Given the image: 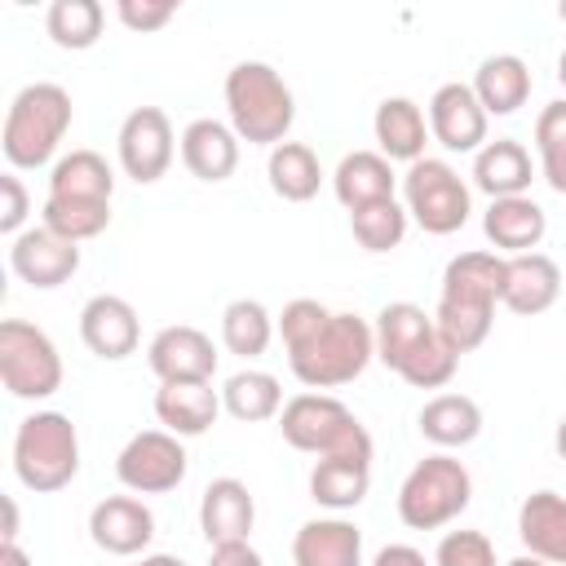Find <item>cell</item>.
<instances>
[{
  "label": "cell",
  "instance_id": "cell-1",
  "mask_svg": "<svg viewBox=\"0 0 566 566\" xmlns=\"http://www.w3.org/2000/svg\"><path fill=\"white\" fill-rule=\"evenodd\" d=\"M287 367L305 389H336L367 371L376 358V327L349 310H327L314 296H296L279 314Z\"/></svg>",
  "mask_w": 566,
  "mask_h": 566
},
{
  "label": "cell",
  "instance_id": "cell-2",
  "mask_svg": "<svg viewBox=\"0 0 566 566\" xmlns=\"http://www.w3.org/2000/svg\"><path fill=\"white\" fill-rule=\"evenodd\" d=\"M500 292H504V256L500 252L473 248V252H460L447 261L433 323L455 354H469L491 336Z\"/></svg>",
  "mask_w": 566,
  "mask_h": 566
},
{
  "label": "cell",
  "instance_id": "cell-3",
  "mask_svg": "<svg viewBox=\"0 0 566 566\" xmlns=\"http://www.w3.org/2000/svg\"><path fill=\"white\" fill-rule=\"evenodd\" d=\"M376 358L394 376H402L411 389H442L460 367V354L447 345L433 314H424L416 301L380 305V314H376Z\"/></svg>",
  "mask_w": 566,
  "mask_h": 566
},
{
  "label": "cell",
  "instance_id": "cell-4",
  "mask_svg": "<svg viewBox=\"0 0 566 566\" xmlns=\"http://www.w3.org/2000/svg\"><path fill=\"white\" fill-rule=\"evenodd\" d=\"M226 111L230 128L248 146H279L296 119V97L270 62H239L226 71Z\"/></svg>",
  "mask_w": 566,
  "mask_h": 566
},
{
  "label": "cell",
  "instance_id": "cell-5",
  "mask_svg": "<svg viewBox=\"0 0 566 566\" xmlns=\"http://www.w3.org/2000/svg\"><path fill=\"white\" fill-rule=\"evenodd\" d=\"M71 93L53 80H35L27 88L13 93L9 102V115H4V133H0V146H4V159L13 168H44V164H57V146L71 128Z\"/></svg>",
  "mask_w": 566,
  "mask_h": 566
},
{
  "label": "cell",
  "instance_id": "cell-6",
  "mask_svg": "<svg viewBox=\"0 0 566 566\" xmlns=\"http://www.w3.org/2000/svg\"><path fill=\"white\" fill-rule=\"evenodd\" d=\"M283 442L305 455H349V460H371V433L367 424L332 394H296L279 411Z\"/></svg>",
  "mask_w": 566,
  "mask_h": 566
},
{
  "label": "cell",
  "instance_id": "cell-7",
  "mask_svg": "<svg viewBox=\"0 0 566 566\" xmlns=\"http://www.w3.org/2000/svg\"><path fill=\"white\" fill-rule=\"evenodd\" d=\"M13 473L27 491L53 495L80 473V433L62 411H31L13 433Z\"/></svg>",
  "mask_w": 566,
  "mask_h": 566
},
{
  "label": "cell",
  "instance_id": "cell-8",
  "mask_svg": "<svg viewBox=\"0 0 566 566\" xmlns=\"http://www.w3.org/2000/svg\"><path fill=\"white\" fill-rule=\"evenodd\" d=\"M473 500V478L451 451H433L411 464L398 486V522L407 531H438L455 522Z\"/></svg>",
  "mask_w": 566,
  "mask_h": 566
},
{
  "label": "cell",
  "instance_id": "cell-9",
  "mask_svg": "<svg viewBox=\"0 0 566 566\" xmlns=\"http://www.w3.org/2000/svg\"><path fill=\"white\" fill-rule=\"evenodd\" d=\"M402 208L424 234H455L473 212V195L447 159L424 155L402 172Z\"/></svg>",
  "mask_w": 566,
  "mask_h": 566
},
{
  "label": "cell",
  "instance_id": "cell-10",
  "mask_svg": "<svg viewBox=\"0 0 566 566\" xmlns=\"http://www.w3.org/2000/svg\"><path fill=\"white\" fill-rule=\"evenodd\" d=\"M0 380L13 398L40 402L62 389V354L53 336L27 318L0 323Z\"/></svg>",
  "mask_w": 566,
  "mask_h": 566
},
{
  "label": "cell",
  "instance_id": "cell-11",
  "mask_svg": "<svg viewBox=\"0 0 566 566\" xmlns=\"http://www.w3.org/2000/svg\"><path fill=\"white\" fill-rule=\"evenodd\" d=\"M186 464L190 460H186V447H181L177 433H168V429H142V433H133L119 447L115 478L133 495H164V491L181 486Z\"/></svg>",
  "mask_w": 566,
  "mask_h": 566
},
{
  "label": "cell",
  "instance_id": "cell-12",
  "mask_svg": "<svg viewBox=\"0 0 566 566\" xmlns=\"http://www.w3.org/2000/svg\"><path fill=\"white\" fill-rule=\"evenodd\" d=\"M115 150H119V168H124V177H133L137 186L159 181V177L168 172L172 155H177L172 119H168L159 106H137V111H128L124 124H119Z\"/></svg>",
  "mask_w": 566,
  "mask_h": 566
},
{
  "label": "cell",
  "instance_id": "cell-13",
  "mask_svg": "<svg viewBox=\"0 0 566 566\" xmlns=\"http://www.w3.org/2000/svg\"><path fill=\"white\" fill-rule=\"evenodd\" d=\"M429 137L451 150V155H478L486 146V111L482 102L473 97L469 84L451 80V84H438L433 97H429Z\"/></svg>",
  "mask_w": 566,
  "mask_h": 566
},
{
  "label": "cell",
  "instance_id": "cell-14",
  "mask_svg": "<svg viewBox=\"0 0 566 566\" xmlns=\"http://www.w3.org/2000/svg\"><path fill=\"white\" fill-rule=\"evenodd\" d=\"M9 270L35 292L62 287L80 270V243L53 234L49 226H31L18 239H9Z\"/></svg>",
  "mask_w": 566,
  "mask_h": 566
},
{
  "label": "cell",
  "instance_id": "cell-15",
  "mask_svg": "<svg viewBox=\"0 0 566 566\" xmlns=\"http://www.w3.org/2000/svg\"><path fill=\"white\" fill-rule=\"evenodd\" d=\"M146 367L159 376V385H177V380H212L217 371V345L208 332L190 327V323H172L159 327L146 345Z\"/></svg>",
  "mask_w": 566,
  "mask_h": 566
},
{
  "label": "cell",
  "instance_id": "cell-16",
  "mask_svg": "<svg viewBox=\"0 0 566 566\" xmlns=\"http://www.w3.org/2000/svg\"><path fill=\"white\" fill-rule=\"evenodd\" d=\"M88 535L111 557H137L155 539V513L137 495H106L88 513Z\"/></svg>",
  "mask_w": 566,
  "mask_h": 566
},
{
  "label": "cell",
  "instance_id": "cell-17",
  "mask_svg": "<svg viewBox=\"0 0 566 566\" xmlns=\"http://www.w3.org/2000/svg\"><path fill=\"white\" fill-rule=\"evenodd\" d=\"M80 340L106 363H119V358L137 354V340H142L137 310L115 292L88 296L84 310H80Z\"/></svg>",
  "mask_w": 566,
  "mask_h": 566
},
{
  "label": "cell",
  "instance_id": "cell-18",
  "mask_svg": "<svg viewBox=\"0 0 566 566\" xmlns=\"http://www.w3.org/2000/svg\"><path fill=\"white\" fill-rule=\"evenodd\" d=\"M562 296V270L553 256L544 252H522V256H504V292L500 305L509 314L535 318L544 310H553Z\"/></svg>",
  "mask_w": 566,
  "mask_h": 566
},
{
  "label": "cell",
  "instance_id": "cell-19",
  "mask_svg": "<svg viewBox=\"0 0 566 566\" xmlns=\"http://www.w3.org/2000/svg\"><path fill=\"white\" fill-rule=\"evenodd\" d=\"M252 522H256V500L239 478H212L203 486V495H199V531H203V539L212 548L248 539Z\"/></svg>",
  "mask_w": 566,
  "mask_h": 566
},
{
  "label": "cell",
  "instance_id": "cell-20",
  "mask_svg": "<svg viewBox=\"0 0 566 566\" xmlns=\"http://www.w3.org/2000/svg\"><path fill=\"white\" fill-rule=\"evenodd\" d=\"M221 411H226L221 407V389H212V380H177V385H159L155 389V416L177 438L208 433Z\"/></svg>",
  "mask_w": 566,
  "mask_h": 566
},
{
  "label": "cell",
  "instance_id": "cell-21",
  "mask_svg": "<svg viewBox=\"0 0 566 566\" xmlns=\"http://www.w3.org/2000/svg\"><path fill=\"white\" fill-rule=\"evenodd\" d=\"M181 146V164L190 177L199 181H226L239 168V133L221 119H190L177 137Z\"/></svg>",
  "mask_w": 566,
  "mask_h": 566
},
{
  "label": "cell",
  "instance_id": "cell-22",
  "mask_svg": "<svg viewBox=\"0 0 566 566\" xmlns=\"http://www.w3.org/2000/svg\"><path fill=\"white\" fill-rule=\"evenodd\" d=\"M482 234L500 256H522L539 248V239L548 234V217L531 195L491 199V208L482 212Z\"/></svg>",
  "mask_w": 566,
  "mask_h": 566
},
{
  "label": "cell",
  "instance_id": "cell-23",
  "mask_svg": "<svg viewBox=\"0 0 566 566\" xmlns=\"http://www.w3.org/2000/svg\"><path fill=\"white\" fill-rule=\"evenodd\" d=\"M292 566H363V531L345 517H310L292 539Z\"/></svg>",
  "mask_w": 566,
  "mask_h": 566
},
{
  "label": "cell",
  "instance_id": "cell-24",
  "mask_svg": "<svg viewBox=\"0 0 566 566\" xmlns=\"http://www.w3.org/2000/svg\"><path fill=\"white\" fill-rule=\"evenodd\" d=\"M517 539L531 557L548 566H566V495L531 491L517 509Z\"/></svg>",
  "mask_w": 566,
  "mask_h": 566
},
{
  "label": "cell",
  "instance_id": "cell-25",
  "mask_svg": "<svg viewBox=\"0 0 566 566\" xmlns=\"http://www.w3.org/2000/svg\"><path fill=\"white\" fill-rule=\"evenodd\" d=\"M371 133L389 164H416V159H424L429 115L411 97H385L371 115Z\"/></svg>",
  "mask_w": 566,
  "mask_h": 566
},
{
  "label": "cell",
  "instance_id": "cell-26",
  "mask_svg": "<svg viewBox=\"0 0 566 566\" xmlns=\"http://www.w3.org/2000/svg\"><path fill=\"white\" fill-rule=\"evenodd\" d=\"M535 181V159L522 142L513 137H495L473 155V186L491 199H513L526 195Z\"/></svg>",
  "mask_w": 566,
  "mask_h": 566
},
{
  "label": "cell",
  "instance_id": "cell-27",
  "mask_svg": "<svg viewBox=\"0 0 566 566\" xmlns=\"http://www.w3.org/2000/svg\"><path fill=\"white\" fill-rule=\"evenodd\" d=\"M416 424H420V438L433 442L438 451H460V447L478 442V433H482V407L469 394H433L420 407Z\"/></svg>",
  "mask_w": 566,
  "mask_h": 566
},
{
  "label": "cell",
  "instance_id": "cell-28",
  "mask_svg": "<svg viewBox=\"0 0 566 566\" xmlns=\"http://www.w3.org/2000/svg\"><path fill=\"white\" fill-rule=\"evenodd\" d=\"M473 97L482 102L486 115H513L531 97V66L517 53H491L473 71Z\"/></svg>",
  "mask_w": 566,
  "mask_h": 566
},
{
  "label": "cell",
  "instance_id": "cell-29",
  "mask_svg": "<svg viewBox=\"0 0 566 566\" xmlns=\"http://www.w3.org/2000/svg\"><path fill=\"white\" fill-rule=\"evenodd\" d=\"M394 186H398L394 164L380 150H349L332 172V190L349 212L376 199H394Z\"/></svg>",
  "mask_w": 566,
  "mask_h": 566
},
{
  "label": "cell",
  "instance_id": "cell-30",
  "mask_svg": "<svg viewBox=\"0 0 566 566\" xmlns=\"http://www.w3.org/2000/svg\"><path fill=\"white\" fill-rule=\"evenodd\" d=\"M371 486V460H349V455H318L310 469V495L314 504L345 513L367 500Z\"/></svg>",
  "mask_w": 566,
  "mask_h": 566
},
{
  "label": "cell",
  "instance_id": "cell-31",
  "mask_svg": "<svg viewBox=\"0 0 566 566\" xmlns=\"http://www.w3.org/2000/svg\"><path fill=\"white\" fill-rule=\"evenodd\" d=\"M49 195L53 199H88V203H111L115 195V172L97 150H71L49 168Z\"/></svg>",
  "mask_w": 566,
  "mask_h": 566
},
{
  "label": "cell",
  "instance_id": "cell-32",
  "mask_svg": "<svg viewBox=\"0 0 566 566\" xmlns=\"http://www.w3.org/2000/svg\"><path fill=\"white\" fill-rule=\"evenodd\" d=\"M265 177L283 203H310L323 186V164L305 142H279L265 159Z\"/></svg>",
  "mask_w": 566,
  "mask_h": 566
},
{
  "label": "cell",
  "instance_id": "cell-33",
  "mask_svg": "<svg viewBox=\"0 0 566 566\" xmlns=\"http://www.w3.org/2000/svg\"><path fill=\"white\" fill-rule=\"evenodd\" d=\"M221 407L243 420V424H261V420H274L283 411V389H279V376L261 371V367H243L234 376H226L221 385Z\"/></svg>",
  "mask_w": 566,
  "mask_h": 566
},
{
  "label": "cell",
  "instance_id": "cell-34",
  "mask_svg": "<svg viewBox=\"0 0 566 566\" xmlns=\"http://www.w3.org/2000/svg\"><path fill=\"white\" fill-rule=\"evenodd\" d=\"M274 318L256 296H239L221 310V345L239 358H261L274 340Z\"/></svg>",
  "mask_w": 566,
  "mask_h": 566
},
{
  "label": "cell",
  "instance_id": "cell-35",
  "mask_svg": "<svg viewBox=\"0 0 566 566\" xmlns=\"http://www.w3.org/2000/svg\"><path fill=\"white\" fill-rule=\"evenodd\" d=\"M102 22H106V9L97 0H53L49 13H44V31L57 49H93L102 40Z\"/></svg>",
  "mask_w": 566,
  "mask_h": 566
},
{
  "label": "cell",
  "instance_id": "cell-36",
  "mask_svg": "<svg viewBox=\"0 0 566 566\" xmlns=\"http://www.w3.org/2000/svg\"><path fill=\"white\" fill-rule=\"evenodd\" d=\"M407 208L398 199H376V203H363L349 212V230L358 239V248L367 252H394L402 239H407Z\"/></svg>",
  "mask_w": 566,
  "mask_h": 566
},
{
  "label": "cell",
  "instance_id": "cell-37",
  "mask_svg": "<svg viewBox=\"0 0 566 566\" xmlns=\"http://www.w3.org/2000/svg\"><path fill=\"white\" fill-rule=\"evenodd\" d=\"M535 155H539V177L566 195V97L548 102L535 115Z\"/></svg>",
  "mask_w": 566,
  "mask_h": 566
},
{
  "label": "cell",
  "instance_id": "cell-38",
  "mask_svg": "<svg viewBox=\"0 0 566 566\" xmlns=\"http://www.w3.org/2000/svg\"><path fill=\"white\" fill-rule=\"evenodd\" d=\"M53 234L71 239V243H84V239H97L106 226H111V203H88V199H53L44 195V221Z\"/></svg>",
  "mask_w": 566,
  "mask_h": 566
},
{
  "label": "cell",
  "instance_id": "cell-39",
  "mask_svg": "<svg viewBox=\"0 0 566 566\" xmlns=\"http://www.w3.org/2000/svg\"><path fill=\"white\" fill-rule=\"evenodd\" d=\"M433 566H504V562H495V544L482 531H447L433 548Z\"/></svg>",
  "mask_w": 566,
  "mask_h": 566
},
{
  "label": "cell",
  "instance_id": "cell-40",
  "mask_svg": "<svg viewBox=\"0 0 566 566\" xmlns=\"http://www.w3.org/2000/svg\"><path fill=\"white\" fill-rule=\"evenodd\" d=\"M27 212H31V199H27V186L18 172H4L0 177V234L18 239L22 226H27Z\"/></svg>",
  "mask_w": 566,
  "mask_h": 566
},
{
  "label": "cell",
  "instance_id": "cell-41",
  "mask_svg": "<svg viewBox=\"0 0 566 566\" xmlns=\"http://www.w3.org/2000/svg\"><path fill=\"white\" fill-rule=\"evenodd\" d=\"M172 13H177L172 0H119L115 4V18L128 31H159L164 22H172Z\"/></svg>",
  "mask_w": 566,
  "mask_h": 566
},
{
  "label": "cell",
  "instance_id": "cell-42",
  "mask_svg": "<svg viewBox=\"0 0 566 566\" xmlns=\"http://www.w3.org/2000/svg\"><path fill=\"white\" fill-rule=\"evenodd\" d=\"M208 566H265V562H261V553L248 539H234V544H217Z\"/></svg>",
  "mask_w": 566,
  "mask_h": 566
},
{
  "label": "cell",
  "instance_id": "cell-43",
  "mask_svg": "<svg viewBox=\"0 0 566 566\" xmlns=\"http://www.w3.org/2000/svg\"><path fill=\"white\" fill-rule=\"evenodd\" d=\"M371 566H433L416 544H385L376 557H371Z\"/></svg>",
  "mask_w": 566,
  "mask_h": 566
},
{
  "label": "cell",
  "instance_id": "cell-44",
  "mask_svg": "<svg viewBox=\"0 0 566 566\" xmlns=\"http://www.w3.org/2000/svg\"><path fill=\"white\" fill-rule=\"evenodd\" d=\"M0 566H31V553L18 539H0Z\"/></svg>",
  "mask_w": 566,
  "mask_h": 566
},
{
  "label": "cell",
  "instance_id": "cell-45",
  "mask_svg": "<svg viewBox=\"0 0 566 566\" xmlns=\"http://www.w3.org/2000/svg\"><path fill=\"white\" fill-rule=\"evenodd\" d=\"M0 539H18V504H13V495H4V531H0Z\"/></svg>",
  "mask_w": 566,
  "mask_h": 566
},
{
  "label": "cell",
  "instance_id": "cell-46",
  "mask_svg": "<svg viewBox=\"0 0 566 566\" xmlns=\"http://www.w3.org/2000/svg\"><path fill=\"white\" fill-rule=\"evenodd\" d=\"M137 566H186V562H181L177 553H142Z\"/></svg>",
  "mask_w": 566,
  "mask_h": 566
},
{
  "label": "cell",
  "instance_id": "cell-47",
  "mask_svg": "<svg viewBox=\"0 0 566 566\" xmlns=\"http://www.w3.org/2000/svg\"><path fill=\"white\" fill-rule=\"evenodd\" d=\"M553 447H557V460L566 464V416L557 420V433H553Z\"/></svg>",
  "mask_w": 566,
  "mask_h": 566
},
{
  "label": "cell",
  "instance_id": "cell-48",
  "mask_svg": "<svg viewBox=\"0 0 566 566\" xmlns=\"http://www.w3.org/2000/svg\"><path fill=\"white\" fill-rule=\"evenodd\" d=\"M504 566H548V562H539V557H531V553H522V557H509Z\"/></svg>",
  "mask_w": 566,
  "mask_h": 566
},
{
  "label": "cell",
  "instance_id": "cell-49",
  "mask_svg": "<svg viewBox=\"0 0 566 566\" xmlns=\"http://www.w3.org/2000/svg\"><path fill=\"white\" fill-rule=\"evenodd\" d=\"M557 80H562V88H566V49H562V57H557Z\"/></svg>",
  "mask_w": 566,
  "mask_h": 566
},
{
  "label": "cell",
  "instance_id": "cell-50",
  "mask_svg": "<svg viewBox=\"0 0 566 566\" xmlns=\"http://www.w3.org/2000/svg\"><path fill=\"white\" fill-rule=\"evenodd\" d=\"M557 18H562V22H566V0H562V4H557Z\"/></svg>",
  "mask_w": 566,
  "mask_h": 566
}]
</instances>
